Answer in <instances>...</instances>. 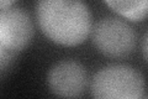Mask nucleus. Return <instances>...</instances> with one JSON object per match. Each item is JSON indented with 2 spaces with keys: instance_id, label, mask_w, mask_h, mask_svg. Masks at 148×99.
Wrapping results in <instances>:
<instances>
[{
  "instance_id": "3",
  "label": "nucleus",
  "mask_w": 148,
  "mask_h": 99,
  "mask_svg": "<svg viewBox=\"0 0 148 99\" xmlns=\"http://www.w3.org/2000/svg\"><path fill=\"white\" fill-rule=\"evenodd\" d=\"M91 40L99 52L108 57H126L136 47L135 30L126 21L105 16L92 26Z\"/></svg>"
},
{
  "instance_id": "2",
  "label": "nucleus",
  "mask_w": 148,
  "mask_h": 99,
  "mask_svg": "<svg viewBox=\"0 0 148 99\" xmlns=\"http://www.w3.org/2000/svg\"><path fill=\"white\" fill-rule=\"evenodd\" d=\"M145 78L128 64H110L95 73L91 81L94 99H142Z\"/></svg>"
},
{
  "instance_id": "7",
  "label": "nucleus",
  "mask_w": 148,
  "mask_h": 99,
  "mask_svg": "<svg viewBox=\"0 0 148 99\" xmlns=\"http://www.w3.org/2000/svg\"><path fill=\"white\" fill-rule=\"evenodd\" d=\"M142 52H143L146 61L148 62V30L146 31V34L142 39Z\"/></svg>"
},
{
  "instance_id": "4",
  "label": "nucleus",
  "mask_w": 148,
  "mask_h": 99,
  "mask_svg": "<svg viewBox=\"0 0 148 99\" xmlns=\"http://www.w3.org/2000/svg\"><path fill=\"white\" fill-rule=\"evenodd\" d=\"M34 25L24 9L10 6L0 11V48L16 55L31 42Z\"/></svg>"
},
{
  "instance_id": "1",
  "label": "nucleus",
  "mask_w": 148,
  "mask_h": 99,
  "mask_svg": "<svg viewBox=\"0 0 148 99\" xmlns=\"http://www.w3.org/2000/svg\"><path fill=\"white\" fill-rule=\"evenodd\" d=\"M36 17L42 32L62 46H77L91 32V14L83 1L41 0L36 4Z\"/></svg>"
},
{
  "instance_id": "8",
  "label": "nucleus",
  "mask_w": 148,
  "mask_h": 99,
  "mask_svg": "<svg viewBox=\"0 0 148 99\" xmlns=\"http://www.w3.org/2000/svg\"><path fill=\"white\" fill-rule=\"evenodd\" d=\"M142 99H148V97H146V98H142Z\"/></svg>"
},
{
  "instance_id": "6",
  "label": "nucleus",
  "mask_w": 148,
  "mask_h": 99,
  "mask_svg": "<svg viewBox=\"0 0 148 99\" xmlns=\"http://www.w3.org/2000/svg\"><path fill=\"white\" fill-rule=\"evenodd\" d=\"M105 4L132 21H141L148 16V0H106Z\"/></svg>"
},
{
  "instance_id": "5",
  "label": "nucleus",
  "mask_w": 148,
  "mask_h": 99,
  "mask_svg": "<svg viewBox=\"0 0 148 99\" xmlns=\"http://www.w3.org/2000/svg\"><path fill=\"white\" fill-rule=\"evenodd\" d=\"M47 84L56 97L75 99L85 92L88 74L83 64L77 61H61L49 69Z\"/></svg>"
}]
</instances>
